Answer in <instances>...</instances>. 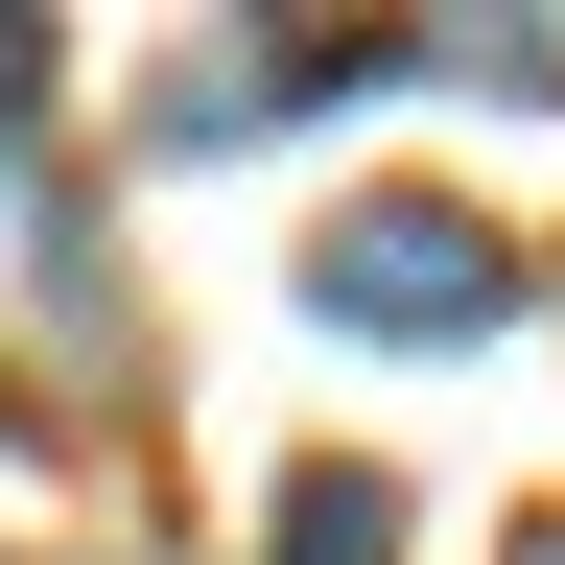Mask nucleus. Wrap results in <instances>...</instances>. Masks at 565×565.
Returning a JSON list of instances; mask_svg holds the SVG:
<instances>
[{
  "instance_id": "obj_1",
  "label": "nucleus",
  "mask_w": 565,
  "mask_h": 565,
  "mask_svg": "<svg viewBox=\"0 0 565 565\" xmlns=\"http://www.w3.org/2000/svg\"><path fill=\"white\" fill-rule=\"evenodd\" d=\"M307 307L330 330H401V353H471V330H519V236H494L471 189H353L307 236Z\"/></svg>"
}]
</instances>
